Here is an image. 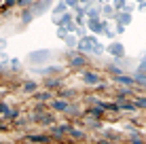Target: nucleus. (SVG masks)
<instances>
[{
  "instance_id": "1",
  "label": "nucleus",
  "mask_w": 146,
  "mask_h": 144,
  "mask_svg": "<svg viewBox=\"0 0 146 144\" xmlns=\"http://www.w3.org/2000/svg\"><path fill=\"white\" fill-rule=\"evenodd\" d=\"M78 49L80 51H91V53H102L104 49H102V44H98V40L95 38H83V40L78 42Z\"/></svg>"
},
{
  "instance_id": "2",
  "label": "nucleus",
  "mask_w": 146,
  "mask_h": 144,
  "mask_svg": "<svg viewBox=\"0 0 146 144\" xmlns=\"http://www.w3.org/2000/svg\"><path fill=\"white\" fill-rule=\"evenodd\" d=\"M49 55H51V51H47V49H40V51H32L28 55V59L32 64H40V62H47Z\"/></svg>"
},
{
  "instance_id": "3",
  "label": "nucleus",
  "mask_w": 146,
  "mask_h": 144,
  "mask_svg": "<svg viewBox=\"0 0 146 144\" xmlns=\"http://www.w3.org/2000/svg\"><path fill=\"white\" fill-rule=\"evenodd\" d=\"M108 51H110V55H112L114 59H121V57L125 55V47H123L121 42H117V40H114V42H110Z\"/></svg>"
},
{
  "instance_id": "4",
  "label": "nucleus",
  "mask_w": 146,
  "mask_h": 144,
  "mask_svg": "<svg viewBox=\"0 0 146 144\" xmlns=\"http://www.w3.org/2000/svg\"><path fill=\"white\" fill-rule=\"evenodd\" d=\"M80 78H83L85 85H98V83H100V74H95L93 70H85Z\"/></svg>"
},
{
  "instance_id": "5",
  "label": "nucleus",
  "mask_w": 146,
  "mask_h": 144,
  "mask_svg": "<svg viewBox=\"0 0 146 144\" xmlns=\"http://www.w3.org/2000/svg\"><path fill=\"white\" fill-rule=\"evenodd\" d=\"M89 30L95 32V34H100V32H104V30H106V23H102L98 17H91V19H89Z\"/></svg>"
},
{
  "instance_id": "6",
  "label": "nucleus",
  "mask_w": 146,
  "mask_h": 144,
  "mask_svg": "<svg viewBox=\"0 0 146 144\" xmlns=\"http://www.w3.org/2000/svg\"><path fill=\"white\" fill-rule=\"evenodd\" d=\"M104 112H106V110H104V106H102V104H95V106L87 108V115H89V117H95V119H100V117L104 115Z\"/></svg>"
},
{
  "instance_id": "7",
  "label": "nucleus",
  "mask_w": 146,
  "mask_h": 144,
  "mask_svg": "<svg viewBox=\"0 0 146 144\" xmlns=\"http://www.w3.org/2000/svg\"><path fill=\"white\" fill-rule=\"evenodd\" d=\"M68 131H70V125H53L51 127V133L57 136V138H62L64 133H68Z\"/></svg>"
},
{
  "instance_id": "8",
  "label": "nucleus",
  "mask_w": 146,
  "mask_h": 144,
  "mask_svg": "<svg viewBox=\"0 0 146 144\" xmlns=\"http://www.w3.org/2000/svg\"><path fill=\"white\" fill-rule=\"evenodd\" d=\"M68 106H70V104H68L66 100H62V98H59V100H53V108H55L57 112H66Z\"/></svg>"
},
{
  "instance_id": "9",
  "label": "nucleus",
  "mask_w": 146,
  "mask_h": 144,
  "mask_svg": "<svg viewBox=\"0 0 146 144\" xmlns=\"http://www.w3.org/2000/svg\"><path fill=\"white\" fill-rule=\"evenodd\" d=\"M114 81L121 83V85H127V87H131V85H133V78H131V76H125L123 72L117 74V76H114Z\"/></svg>"
},
{
  "instance_id": "10",
  "label": "nucleus",
  "mask_w": 146,
  "mask_h": 144,
  "mask_svg": "<svg viewBox=\"0 0 146 144\" xmlns=\"http://www.w3.org/2000/svg\"><path fill=\"white\" fill-rule=\"evenodd\" d=\"M129 93H131V87H127V85H125V87H121L119 91H117V102H121V100H125V98H127Z\"/></svg>"
},
{
  "instance_id": "11",
  "label": "nucleus",
  "mask_w": 146,
  "mask_h": 144,
  "mask_svg": "<svg viewBox=\"0 0 146 144\" xmlns=\"http://www.w3.org/2000/svg\"><path fill=\"white\" fill-rule=\"evenodd\" d=\"M102 106H104V110H108V112H119L121 110L119 102H102Z\"/></svg>"
},
{
  "instance_id": "12",
  "label": "nucleus",
  "mask_w": 146,
  "mask_h": 144,
  "mask_svg": "<svg viewBox=\"0 0 146 144\" xmlns=\"http://www.w3.org/2000/svg\"><path fill=\"white\" fill-rule=\"evenodd\" d=\"M119 108H121V110H127V112H133L138 106H135V102H123V100H121L119 102Z\"/></svg>"
},
{
  "instance_id": "13",
  "label": "nucleus",
  "mask_w": 146,
  "mask_h": 144,
  "mask_svg": "<svg viewBox=\"0 0 146 144\" xmlns=\"http://www.w3.org/2000/svg\"><path fill=\"white\" fill-rule=\"evenodd\" d=\"M117 19H119L121 26H127V23L131 21V15H127V13H119V15H117Z\"/></svg>"
},
{
  "instance_id": "14",
  "label": "nucleus",
  "mask_w": 146,
  "mask_h": 144,
  "mask_svg": "<svg viewBox=\"0 0 146 144\" xmlns=\"http://www.w3.org/2000/svg\"><path fill=\"white\" fill-rule=\"evenodd\" d=\"M85 125H87V127H91V129H100V127H102V121L93 117V119H89V121L85 123Z\"/></svg>"
},
{
  "instance_id": "15",
  "label": "nucleus",
  "mask_w": 146,
  "mask_h": 144,
  "mask_svg": "<svg viewBox=\"0 0 146 144\" xmlns=\"http://www.w3.org/2000/svg\"><path fill=\"white\" fill-rule=\"evenodd\" d=\"M70 64H72V66H78V68H83V66H85V57H83V55H74L72 59H70Z\"/></svg>"
},
{
  "instance_id": "16",
  "label": "nucleus",
  "mask_w": 146,
  "mask_h": 144,
  "mask_svg": "<svg viewBox=\"0 0 146 144\" xmlns=\"http://www.w3.org/2000/svg\"><path fill=\"white\" fill-rule=\"evenodd\" d=\"M30 142H49V136H42V133H36V136H28Z\"/></svg>"
},
{
  "instance_id": "17",
  "label": "nucleus",
  "mask_w": 146,
  "mask_h": 144,
  "mask_svg": "<svg viewBox=\"0 0 146 144\" xmlns=\"http://www.w3.org/2000/svg\"><path fill=\"white\" fill-rule=\"evenodd\" d=\"M70 136H72V138H76V140H83V138H85V133L83 131H80V129H76V127H70Z\"/></svg>"
},
{
  "instance_id": "18",
  "label": "nucleus",
  "mask_w": 146,
  "mask_h": 144,
  "mask_svg": "<svg viewBox=\"0 0 146 144\" xmlns=\"http://www.w3.org/2000/svg\"><path fill=\"white\" fill-rule=\"evenodd\" d=\"M36 100L38 102H49L51 100V93L49 91H40V93H36Z\"/></svg>"
},
{
  "instance_id": "19",
  "label": "nucleus",
  "mask_w": 146,
  "mask_h": 144,
  "mask_svg": "<svg viewBox=\"0 0 146 144\" xmlns=\"http://www.w3.org/2000/svg\"><path fill=\"white\" fill-rule=\"evenodd\" d=\"M59 70H62L59 66H51V68H40L38 72H42L44 76H47V74H53V72H59Z\"/></svg>"
},
{
  "instance_id": "20",
  "label": "nucleus",
  "mask_w": 146,
  "mask_h": 144,
  "mask_svg": "<svg viewBox=\"0 0 146 144\" xmlns=\"http://www.w3.org/2000/svg\"><path fill=\"white\" fill-rule=\"evenodd\" d=\"M74 96V89H64V91H59V98H64V100H68V98Z\"/></svg>"
},
{
  "instance_id": "21",
  "label": "nucleus",
  "mask_w": 146,
  "mask_h": 144,
  "mask_svg": "<svg viewBox=\"0 0 146 144\" xmlns=\"http://www.w3.org/2000/svg\"><path fill=\"white\" fill-rule=\"evenodd\" d=\"M36 83H34V81H30V83H26V85H23V91H30V93H32V91H36Z\"/></svg>"
},
{
  "instance_id": "22",
  "label": "nucleus",
  "mask_w": 146,
  "mask_h": 144,
  "mask_svg": "<svg viewBox=\"0 0 146 144\" xmlns=\"http://www.w3.org/2000/svg\"><path fill=\"white\" fill-rule=\"evenodd\" d=\"M135 81H138L140 85L146 87V74H144V72H138V74H135Z\"/></svg>"
},
{
  "instance_id": "23",
  "label": "nucleus",
  "mask_w": 146,
  "mask_h": 144,
  "mask_svg": "<svg viewBox=\"0 0 146 144\" xmlns=\"http://www.w3.org/2000/svg\"><path fill=\"white\" fill-rule=\"evenodd\" d=\"M64 11H66V2H59L57 9H55L53 13H55V17H59V13H64Z\"/></svg>"
},
{
  "instance_id": "24",
  "label": "nucleus",
  "mask_w": 146,
  "mask_h": 144,
  "mask_svg": "<svg viewBox=\"0 0 146 144\" xmlns=\"http://www.w3.org/2000/svg\"><path fill=\"white\" fill-rule=\"evenodd\" d=\"M59 83H62V81H59V78H51V81H47V83H44V85H47V87H57Z\"/></svg>"
},
{
  "instance_id": "25",
  "label": "nucleus",
  "mask_w": 146,
  "mask_h": 144,
  "mask_svg": "<svg viewBox=\"0 0 146 144\" xmlns=\"http://www.w3.org/2000/svg\"><path fill=\"white\" fill-rule=\"evenodd\" d=\"M135 106L138 108H146V98H138V100H135Z\"/></svg>"
},
{
  "instance_id": "26",
  "label": "nucleus",
  "mask_w": 146,
  "mask_h": 144,
  "mask_svg": "<svg viewBox=\"0 0 146 144\" xmlns=\"http://www.w3.org/2000/svg\"><path fill=\"white\" fill-rule=\"evenodd\" d=\"M19 117V110H9L7 112V119H17Z\"/></svg>"
},
{
  "instance_id": "27",
  "label": "nucleus",
  "mask_w": 146,
  "mask_h": 144,
  "mask_svg": "<svg viewBox=\"0 0 146 144\" xmlns=\"http://www.w3.org/2000/svg\"><path fill=\"white\" fill-rule=\"evenodd\" d=\"M7 112H9V106L4 102H0V115H7Z\"/></svg>"
},
{
  "instance_id": "28",
  "label": "nucleus",
  "mask_w": 146,
  "mask_h": 144,
  "mask_svg": "<svg viewBox=\"0 0 146 144\" xmlns=\"http://www.w3.org/2000/svg\"><path fill=\"white\" fill-rule=\"evenodd\" d=\"M110 72L117 76V74H121V68H117V66H110Z\"/></svg>"
},
{
  "instance_id": "29",
  "label": "nucleus",
  "mask_w": 146,
  "mask_h": 144,
  "mask_svg": "<svg viewBox=\"0 0 146 144\" xmlns=\"http://www.w3.org/2000/svg\"><path fill=\"white\" fill-rule=\"evenodd\" d=\"M114 4H117V9H125V4H123V0H114Z\"/></svg>"
},
{
  "instance_id": "30",
  "label": "nucleus",
  "mask_w": 146,
  "mask_h": 144,
  "mask_svg": "<svg viewBox=\"0 0 146 144\" xmlns=\"http://www.w3.org/2000/svg\"><path fill=\"white\" fill-rule=\"evenodd\" d=\"M19 4H21V7H28V4H32V0H19Z\"/></svg>"
},
{
  "instance_id": "31",
  "label": "nucleus",
  "mask_w": 146,
  "mask_h": 144,
  "mask_svg": "<svg viewBox=\"0 0 146 144\" xmlns=\"http://www.w3.org/2000/svg\"><path fill=\"white\" fill-rule=\"evenodd\" d=\"M140 70H146V59H142V64H140Z\"/></svg>"
},
{
  "instance_id": "32",
  "label": "nucleus",
  "mask_w": 146,
  "mask_h": 144,
  "mask_svg": "<svg viewBox=\"0 0 146 144\" xmlns=\"http://www.w3.org/2000/svg\"><path fill=\"white\" fill-rule=\"evenodd\" d=\"M4 44H7V42H4V40H0V49H4Z\"/></svg>"
}]
</instances>
